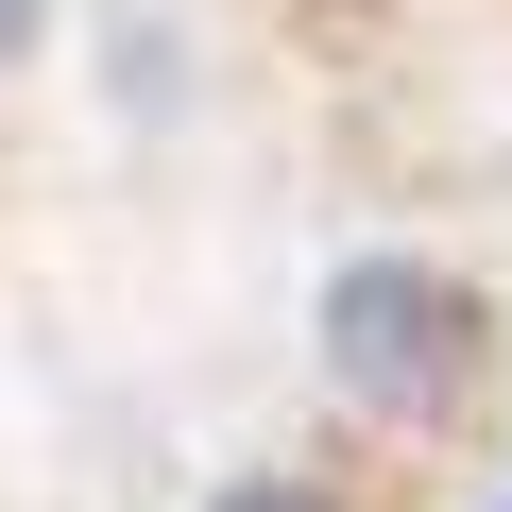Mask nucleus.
<instances>
[{"label":"nucleus","instance_id":"f03ea898","mask_svg":"<svg viewBox=\"0 0 512 512\" xmlns=\"http://www.w3.org/2000/svg\"><path fill=\"white\" fill-rule=\"evenodd\" d=\"M205 512H342V495H325V478H222Z\"/></svg>","mask_w":512,"mask_h":512},{"label":"nucleus","instance_id":"f257e3e1","mask_svg":"<svg viewBox=\"0 0 512 512\" xmlns=\"http://www.w3.org/2000/svg\"><path fill=\"white\" fill-rule=\"evenodd\" d=\"M495 359V308L444 274V256H342L325 274V393L359 427H444Z\"/></svg>","mask_w":512,"mask_h":512},{"label":"nucleus","instance_id":"7ed1b4c3","mask_svg":"<svg viewBox=\"0 0 512 512\" xmlns=\"http://www.w3.org/2000/svg\"><path fill=\"white\" fill-rule=\"evenodd\" d=\"M35 35H52V0H0V69H18V52H35Z\"/></svg>","mask_w":512,"mask_h":512}]
</instances>
